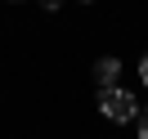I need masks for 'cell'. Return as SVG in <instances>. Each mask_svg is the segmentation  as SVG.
<instances>
[{
	"mask_svg": "<svg viewBox=\"0 0 148 139\" xmlns=\"http://www.w3.org/2000/svg\"><path fill=\"white\" fill-rule=\"evenodd\" d=\"M99 112L108 121H117V126H126V121L139 117V99L130 90H121V85H103L99 90Z\"/></svg>",
	"mask_w": 148,
	"mask_h": 139,
	"instance_id": "obj_1",
	"label": "cell"
},
{
	"mask_svg": "<svg viewBox=\"0 0 148 139\" xmlns=\"http://www.w3.org/2000/svg\"><path fill=\"white\" fill-rule=\"evenodd\" d=\"M117 76H121V58H99V63H94V81H99V90L103 85H117Z\"/></svg>",
	"mask_w": 148,
	"mask_h": 139,
	"instance_id": "obj_2",
	"label": "cell"
},
{
	"mask_svg": "<svg viewBox=\"0 0 148 139\" xmlns=\"http://www.w3.org/2000/svg\"><path fill=\"white\" fill-rule=\"evenodd\" d=\"M139 139H148V108L139 112Z\"/></svg>",
	"mask_w": 148,
	"mask_h": 139,
	"instance_id": "obj_3",
	"label": "cell"
},
{
	"mask_svg": "<svg viewBox=\"0 0 148 139\" xmlns=\"http://www.w3.org/2000/svg\"><path fill=\"white\" fill-rule=\"evenodd\" d=\"M139 81H144V85H148V54H144V58H139Z\"/></svg>",
	"mask_w": 148,
	"mask_h": 139,
	"instance_id": "obj_4",
	"label": "cell"
},
{
	"mask_svg": "<svg viewBox=\"0 0 148 139\" xmlns=\"http://www.w3.org/2000/svg\"><path fill=\"white\" fill-rule=\"evenodd\" d=\"M40 5H45V9H49V14H54V9H58V5H63V0H40Z\"/></svg>",
	"mask_w": 148,
	"mask_h": 139,
	"instance_id": "obj_5",
	"label": "cell"
}]
</instances>
